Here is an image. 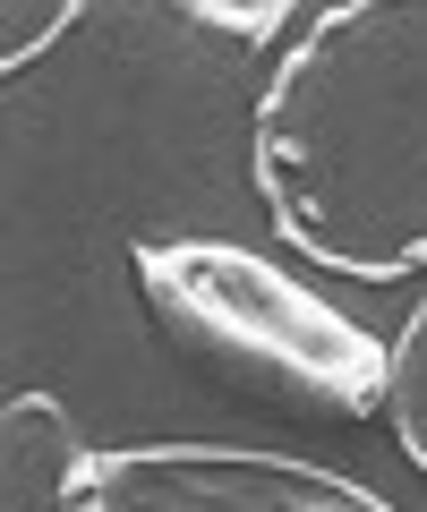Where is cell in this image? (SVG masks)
Returning a JSON list of instances; mask_svg holds the SVG:
<instances>
[{"mask_svg":"<svg viewBox=\"0 0 427 512\" xmlns=\"http://www.w3.org/2000/svg\"><path fill=\"white\" fill-rule=\"evenodd\" d=\"M274 239L342 282L427 274V0H334L274 52L248 120Z\"/></svg>","mask_w":427,"mask_h":512,"instance_id":"6da1fadb","label":"cell"},{"mask_svg":"<svg viewBox=\"0 0 427 512\" xmlns=\"http://www.w3.org/2000/svg\"><path fill=\"white\" fill-rule=\"evenodd\" d=\"M129 274L163 342L223 393L308 427H359L385 410V342L291 265L231 239H137Z\"/></svg>","mask_w":427,"mask_h":512,"instance_id":"7a4b0ae2","label":"cell"},{"mask_svg":"<svg viewBox=\"0 0 427 512\" xmlns=\"http://www.w3.org/2000/svg\"><path fill=\"white\" fill-rule=\"evenodd\" d=\"M77 512H393L376 487L257 444H103Z\"/></svg>","mask_w":427,"mask_h":512,"instance_id":"3957f363","label":"cell"},{"mask_svg":"<svg viewBox=\"0 0 427 512\" xmlns=\"http://www.w3.org/2000/svg\"><path fill=\"white\" fill-rule=\"evenodd\" d=\"M86 436L52 393L0 402V512H77L86 504Z\"/></svg>","mask_w":427,"mask_h":512,"instance_id":"277c9868","label":"cell"},{"mask_svg":"<svg viewBox=\"0 0 427 512\" xmlns=\"http://www.w3.org/2000/svg\"><path fill=\"white\" fill-rule=\"evenodd\" d=\"M393 376H385V419H393V444H402V461L427 478V291L419 308L402 316V333L385 342Z\"/></svg>","mask_w":427,"mask_h":512,"instance_id":"5b68a950","label":"cell"},{"mask_svg":"<svg viewBox=\"0 0 427 512\" xmlns=\"http://www.w3.org/2000/svg\"><path fill=\"white\" fill-rule=\"evenodd\" d=\"M180 18H188V26H214V35H240V43H274V35H299L291 0H257V9H240V0H188Z\"/></svg>","mask_w":427,"mask_h":512,"instance_id":"8992f818","label":"cell"},{"mask_svg":"<svg viewBox=\"0 0 427 512\" xmlns=\"http://www.w3.org/2000/svg\"><path fill=\"white\" fill-rule=\"evenodd\" d=\"M0 26H9V43H0V69L18 77L35 52H52L60 26H77V0H43V9H18V0H9V18H0Z\"/></svg>","mask_w":427,"mask_h":512,"instance_id":"52a82bcc","label":"cell"}]
</instances>
